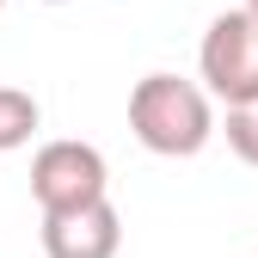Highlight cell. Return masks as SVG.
<instances>
[{
    "label": "cell",
    "mask_w": 258,
    "mask_h": 258,
    "mask_svg": "<svg viewBox=\"0 0 258 258\" xmlns=\"http://www.w3.org/2000/svg\"><path fill=\"white\" fill-rule=\"evenodd\" d=\"M129 129L136 142L160 160H190L203 154L215 136V105L209 86L184 80V74H142L129 92Z\"/></svg>",
    "instance_id": "cell-1"
},
{
    "label": "cell",
    "mask_w": 258,
    "mask_h": 258,
    "mask_svg": "<svg viewBox=\"0 0 258 258\" xmlns=\"http://www.w3.org/2000/svg\"><path fill=\"white\" fill-rule=\"evenodd\" d=\"M197 74L209 86V99L221 105L258 99V13L252 7H228L209 19L203 43H197Z\"/></svg>",
    "instance_id": "cell-2"
},
{
    "label": "cell",
    "mask_w": 258,
    "mask_h": 258,
    "mask_svg": "<svg viewBox=\"0 0 258 258\" xmlns=\"http://www.w3.org/2000/svg\"><path fill=\"white\" fill-rule=\"evenodd\" d=\"M31 197H37L43 215L111 197V166H105V154L92 148V142H68V136H61V142H43L37 160H31Z\"/></svg>",
    "instance_id": "cell-3"
},
{
    "label": "cell",
    "mask_w": 258,
    "mask_h": 258,
    "mask_svg": "<svg viewBox=\"0 0 258 258\" xmlns=\"http://www.w3.org/2000/svg\"><path fill=\"white\" fill-rule=\"evenodd\" d=\"M123 252V215L111 197L43 215V258H117Z\"/></svg>",
    "instance_id": "cell-4"
},
{
    "label": "cell",
    "mask_w": 258,
    "mask_h": 258,
    "mask_svg": "<svg viewBox=\"0 0 258 258\" xmlns=\"http://www.w3.org/2000/svg\"><path fill=\"white\" fill-rule=\"evenodd\" d=\"M37 123H43V105L31 99L25 86H0V154L25 148L31 136H37Z\"/></svg>",
    "instance_id": "cell-5"
},
{
    "label": "cell",
    "mask_w": 258,
    "mask_h": 258,
    "mask_svg": "<svg viewBox=\"0 0 258 258\" xmlns=\"http://www.w3.org/2000/svg\"><path fill=\"white\" fill-rule=\"evenodd\" d=\"M221 136H228V148L246 160V166H258V99L228 105V117H221Z\"/></svg>",
    "instance_id": "cell-6"
},
{
    "label": "cell",
    "mask_w": 258,
    "mask_h": 258,
    "mask_svg": "<svg viewBox=\"0 0 258 258\" xmlns=\"http://www.w3.org/2000/svg\"><path fill=\"white\" fill-rule=\"evenodd\" d=\"M240 7H252V13H258V0H240Z\"/></svg>",
    "instance_id": "cell-7"
},
{
    "label": "cell",
    "mask_w": 258,
    "mask_h": 258,
    "mask_svg": "<svg viewBox=\"0 0 258 258\" xmlns=\"http://www.w3.org/2000/svg\"><path fill=\"white\" fill-rule=\"evenodd\" d=\"M49 7H61V0H49Z\"/></svg>",
    "instance_id": "cell-8"
},
{
    "label": "cell",
    "mask_w": 258,
    "mask_h": 258,
    "mask_svg": "<svg viewBox=\"0 0 258 258\" xmlns=\"http://www.w3.org/2000/svg\"><path fill=\"white\" fill-rule=\"evenodd\" d=\"M0 7H7V0H0Z\"/></svg>",
    "instance_id": "cell-9"
}]
</instances>
